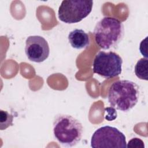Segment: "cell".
<instances>
[{
  "mask_svg": "<svg viewBox=\"0 0 148 148\" xmlns=\"http://www.w3.org/2000/svg\"><path fill=\"white\" fill-rule=\"evenodd\" d=\"M122 64L121 57L116 53L101 51L93 61V72L106 79L112 78L121 74Z\"/></svg>",
  "mask_w": 148,
  "mask_h": 148,
  "instance_id": "obj_5",
  "label": "cell"
},
{
  "mask_svg": "<svg viewBox=\"0 0 148 148\" xmlns=\"http://www.w3.org/2000/svg\"><path fill=\"white\" fill-rule=\"evenodd\" d=\"M83 131L82 123L72 116L59 114L55 117L53 124V135L62 146H76L82 138Z\"/></svg>",
  "mask_w": 148,
  "mask_h": 148,
  "instance_id": "obj_2",
  "label": "cell"
},
{
  "mask_svg": "<svg viewBox=\"0 0 148 148\" xmlns=\"http://www.w3.org/2000/svg\"><path fill=\"white\" fill-rule=\"evenodd\" d=\"M68 39L71 46L76 49H86L90 43L88 35L82 29H75L71 31Z\"/></svg>",
  "mask_w": 148,
  "mask_h": 148,
  "instance_id": "obj_8",
  "label": "cell"
},
{
  "mask_svg": "<svg viewBox=\"0 0 148 148\" xmlns=\"http://www.w3.org/2000/svg\"><path fill=\"white\" fill-rule=\"evenodd\" d=\"M25 53L31 61L38 63L43 62L50 54L48 42L41 36H29L25 40Z\"/></svg>",
  "mask_w": 148,
  "mask_h": 148,
  "instance_id": "obj_7",
  "label": "cell"
},
{
  "mask_svg": "<svg viewBox=\"0 0 148 148\" xmlns=\"http://www.w3.org/2000/svg\"><path fill=\"white\" fill-rule=\"evenodd\" d=\"M104 112L106 113L105 114V118L109 121L115 120L117 117V113L116 109L112 106L107 107L105 109Z\"/></svg>",
  "mask_w": 148,
  "mask_h": 148,
  "instance_id": "obj_11",
  "label": "cell"
},
{
  "mask_svg": "<svg viewBox=\"0 0 148 148\" xmlns=\"http://www.w3.org/2000/svg\"><path fill=\"white\" fill-rule=\"evenodd\" d=\"M13 116L6 110L0 111V129L1 131L5 130L8 127L12 126Z\"/></svg>",
  "mask_w": 148,
  "mask_h": 148,
  "instance_id": "obj_10",
  "label": "cell"
},
{
  "mask_svg": "<svg viewBox=\"0 0 148 148\" xmlns=\"http://www.w3.org/2000/svg\"><path fill=\"white\" fill-rule=\"evenodd\" d=\"M148 60L146 58H142L136 62L135 66L136 76L141 80H147L148 79Z\"/></svg>",
  "mask_w": 148,
  "mask_h": 148,
  "instance_id": "obj_9",
  "label": "cell"
},
{
  "mask_svg": "<svg viewBox=\"0 0 148 148\" xmlns=\"http://www.w3.org/2000/svg\"><path fill=\"white\" fill-rule=\"evenodd\" d=\"M92 6V1H62L58 10V18L66 24L79 23L89 15Z\"/></svg>",
  "mask_w": 148,
  "mask_h": 148,
  "instance_id": "obj_4",
  "label": "cell"
},
{
  "mask_svg": "<svg viewBox=\"0 0 148 148\" xmlns=\"http://www.w3.org/2000/svg\"><path fill=\"white\" fill-rule=\"evenodd\" d=\"M139 96V87L135 82L120 80L110 86L108 99L111 106L122 112H128L136 105Z\"/></svg>",
  "mask_w": 148,
  "mask_h": 148,
  "instance_id": "obj_1",
  "label": "cell"
},
{
  "mask_svg": "<svg viewBox=\"0 0 148 148\" xmlns=\"http://www.w3.org/2000/svg\"><path fill=\"white\" fill-rule=\"evenodd\" d=\"M147 36L146 37V38L141 42L140 43L139 46V50L141 53V54L145 57V58H147Z\"/></svg>",
  "mask_w": 148,
  "mask_h": 148,
  "instance_id": "obj_13",
  "label": "cell"
},
{
  "mask_svg": "<svg viewBox=\"0 0 148 148\" xmlns=\"http://www.w3.org/2000/svg\"><path fill=\"white\" fill-rule=\"evenodd\" d=\"M91 146L94 148L126 147V138L117 128L105 125L94 132L91 136Z\"/></svg>",
  "mask_w": 148,
  "mask_h": 148,
  "instance_id": "obj_6",
  "label": "cell"
},
{
  "mask_svg": "<svg viewBox=\"0 0 148 148\" xmlns=\"http://www.w3.org/2000/svg\"><path fill=\"white\" fill-rule=\"evenodd\" d=\"M124 32L123 24L116 18L104 17L95 25L94 36L96 43L103 50L114 48L122 40Z\"/></svg>",
  "mask_w": 148,
  "mask_h": 148,
  "instance_id": "obj_3",
  "label": "cell"
},
{
  "mask_svg": "<svg viewBox=\"0 0 148 148\" xmlns=\"http://www.w3.org/2000/svg\"><path fill=\"white\" fill-rule=\"evenodd\" d=\"M127 147L128 148H145V144L140 138H133L129 140Z\"/></svg>",
  "mask_w": 148,
  "mask_h": 148,
  "instance_id": "obj_12",
  "label": "cell"
}]
</instances>
